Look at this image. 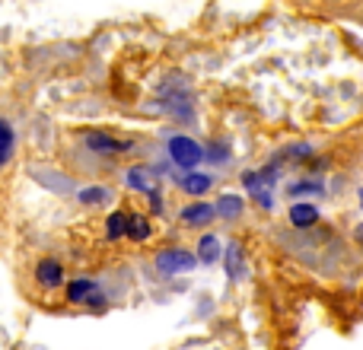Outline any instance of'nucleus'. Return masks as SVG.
<instances>
[{
	"instance_id": "nucleus-6",
	"label": "nucleus",
	"mask_w": 363,
	"mask_h": 350,
	"mask_svg": "<svg viewBox=\"0 0 363 350\" xmlns=\"http://www.w3.org/2000/svg\"><path fill=\"white\" fill-rule=\"evenodd\" d=\"M99 290V283L93 281V277H74V281L64 283V296H67V303H74V306H86V300Z\"/></svg>"
},
{
	"instance_id": "nucleus-5",
	"label": "nucleus",
	"mask_w": 363,
	"mask_h": 350,
	"mask_svg": "<svg viewBox=\"0 0 363 350\" xmlns=\"http://www.w3.org/2000/svg\"><path fill=\"white\" fill-rule=\"evenodd\" d=\"M125 185L131 191H140L150 198V194H157V175H153V169H147V166H131L125 172Z\"/></svg>"
},
{
	"instance_id": "nucleus-7",
	"label": "nucleus",
	"mask_w": 363,
	"mask_h": 350,
	"mask_svg": "<svg viewBox=\"0 0 363 350\" xmlns=\"http://www.w3.org/2000/svg\"><path fill=\"white\" fill-rule=\"evenodd\" d=\"M16 144H19V137H16V128H13V121L0 115V169H4V166L10 163L13 157H16Z\"/></svg>"
},
{
	"instance_id": "nucleus-2",
	"label": "nucleus",
	"mask_w": 363,
	"mask_h": 350,
	"mask_svg": "<svg viewBox=\"0 0 363 350\" xmlns=\"http://www.w3.org/2000/svg\"><path fill=\"white\" fill-rule=\"evenodd\" d=\"M83 147L96 157H125V153L134 150V140L115 137L108 131H83Z\"/></svg>"
},
{
	"instance_id": "nucleus-17",
	"label": "nucleus",
	"mask_w": 363,
	"mask_h": 350,
	"mask_svg": "<svg viewBox=\"0 0 363 350\" xmlns=\"http://www.w3.org/2000/svg\"><path fill=\"white\" fill-rule=\"evenodd\" d=\"M287 191L290 194H322V181H296Z\"/></svg>"
},
{
	"instance_id": "nucleus-13",
	"label": "nucleus",
	"mask_w": 363,
	"mask_h": 350,
	"mask_svg": "<svg viewBox=\"0 0 363 350\" xmlns=\"http://www.w3.org/2000/svg\"><path fill=\"white\" fill-rule=\"evenodd\" d=\"M220 255H223V252H220V242H217V236H211V232H207V236H201V242H198V261H204V264H213V261H217Z\"/></svg>"
},
{
	"instance_id": "nucleus-8",
	"label": "nucleus",
	"mask_w": 363,
	"mask_h": 350,
	"mask_svg": "<svg viewBox=\"0 0 363 350\" xmlns=\"http://www.w3.org/2000/svg\"><path fill=\"white\" fill-rule=\"evenodd\" d=\"M213 217H217V210L207 201H194V204H188L182 210V223H188V226H207Z\"/></svg>"
},
{
	"instance_id": "nucleus-11",
	"label": "nucleus",
	"mask_w": 363,
	"mask_h": 350,
	"mask_svg": "<svg viewBox=\"0 0 363 350\" xmlns=\"http://www.w3.org/2000/svg\"><path fill=\"white\" fill-rule=\"evenodd\" d=\"M125 236L131 239V242H147V239L153 236L150 220H147L144 213H128V230H125Z\"/></svg>"
},
{
	"instance_id": "nucleus-1",
	"label": "nucleus",
	"mask_w": 363,
	"mask_h": 350,
	"mask_svg": "<svg viewBox=\"0 0 363 350\" xmlns=\"http://www.w3.org/2000/svg\"><path fill=\"white\" fill-rule=\"evenodd\" d=\"M166 153H169L172 163H176L179 169H185V172H191L194 166L204 163V147H201L194 137H188V134H176V137H169Z\"/></svg>"
},
{
	"instance_id": "nucleus-4",
	"label": "nucleus",
	"mask_w": 363,
	"mask_h": 350,
	"mask_svg": "<svg viewBox=\"0 0 363 350\" xmlns=\"http://www.w3.org/2000/svg\"><path fill=\"white\" fill-rule=\"evenodd\" d=\"M32 277H35V283H38L42 290H57V287H64V283H67L64 264L57 261V258H51V255L38 258V264H35V271H32Z\"/></svg>"
},
{
	"instance_id": "nucleus-18",
	"label": "nucleus",
	"mask_w": 363,
	"mask_h": 350,
	"mask_svg": "<svg viewBox=\"0 0 363 350\" xmlns=\"http://www.w3.org/2000/svg\"><path fill=\"white\" fill-rule=\"evenodd\" d=\"M360 204H363V191H360Z\"/></svg>"
},
{
	"instance_id": "nucleus-10",
	"label": "nucleus",
	"mask_w": 363,
	"mask_h": 350,
	"mask_svg": "<svg viewBox=\"0 0 363 350\" xmlns=\"http://www.w3.org/2000/svg\"><path fill=\"white\" fill-rule=\"evenodd\" d=\"M290 223H294L296 230H309V226H315V223H319V207L306 204V201L294 204V207H290Z\"/></svg>"
},
{
	"instance_id": "nucleus-3",
	"label": "nucleus",
	"mask_w": 363,
	"mask_h": 350,
	"mask_svg": "<svg viewBox=\"0 0 363 350\" xmlns=\"http://www.w3.org/2000/svg\"><path fill=\"white\" fill-rule=\"evenodd\" d=\"M198 264V258L191 255L188 249H163L157 255V271L163 277H176V274H185Z\"/></svg>"
},
{
	"instance_id": "nucleus-14",
	"label": "nucleus",
	"mask_w": 363,
	"mask_h": 350,
	"mask_svg": "<svg viewBox=\"0 0 363 350\" xmlns=\"http://www.w3.org/2000/svg\"><path fill=\"white\" fill-rule=\"evenodd\" d=\"M125 230H128V213L125 210H112L106 217V236L112 239H125Z\"/></svg>"
},
{
	"instance_id": "nucleus-9",
	"label": "nucleus",
	"mask_w": 363,
	"mask_h": 350,
	"mask_svg": "<svg viewBox=\"0 0 363 350\" xmlns=\"http://www.w3.org/2000/svg\"><path fill=\"white\" fill-rule=\"evenodd\" d=\"M179 188L185 194H194V198H198V194H207L213 188V175H207V172H188V175H182L179 179Z\"/></svg>"
},
{
	"instance_id": "nucleus-12",
	"label": "nucleus",
	"mask_w": 363,
	"mask_h": 350,
	"mask_svg": "<svg viewBox=\"0 0 363 350\" xmlns=\"http://www.w3.org/2000/svg\"><path fill=\"white\" fill-rule=\"evenodd\" d=\"M213 210L223 220H236L239 213H242V198H239V194H223V198L213 204Z\"/></svg>"
},
{
	"instance_id": "nucleus-15",
	"label": "nucleus",
	"mask_w": 363,
	"mask_h": 350,
	"mask_svg": "<svg viewBox=\"0 0 363 350\" xmlns=\"http://www.w3.org/2000/svg\"><path fill=\"white\" fill-rule=\"evenodd\" d=\"M223 258H226V274H230V281H239V268H242V252H239V245L236 242L226 245Z\"/></svg>"
},
{
	"instance_id": "nucleus-16",
	"label": "nucleus",
	"mask_w": 363,
	"mask_h": 350,
	"mask_svg": "<svg viewBox=\"0 0 363 350\" xmlns=\"http://www.w3.org/2000/svg\"><path fill=\"white\" fill-rule=\"evenodd\" d=\"M112 198V191L108 188H83L80 191V201L83 204H102V201Z\"/></svg>"
}]
</instances>
